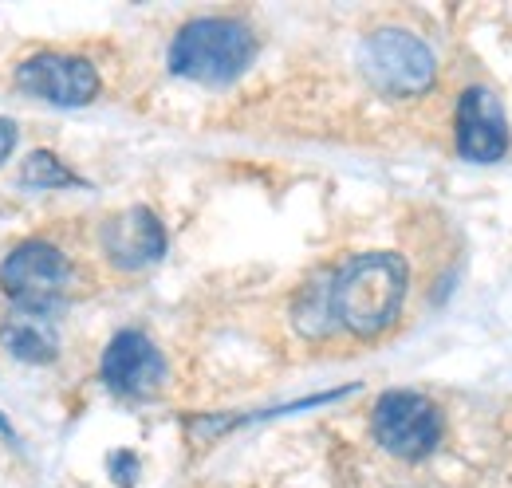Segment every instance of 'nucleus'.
Here are the masks:
<instances>
[{
	"mask_svg": "<svg viewBox=\"0 0 512 488\" xmlns=\"http://www.w3.org/2000/svg\"><path fill=\"white\" fill-rule=\"evenodd\" d=\"M406 296V264L394 252L355 256L335 272V315L355 335H379L394 323Z\"/></svg>",
	"mask_w": 512,
	"mask_h": 488,
	"instance_id": "nucleus-1",
	"label": "nucleus"
},
{
	"mask_svg": "<svg viewBox=\"0 0 512 488\" xmlns=\"http://www.w3.org/2000/svg\"><path fill=\"white\" fill-rule=\"evenodd\" d=\"M256 56L253 32L237 20H193L170 44V71L197 83H229Z\"/></svg>",
	"mask_w": 512,
	"mask_h": 488,
	"instance_id": "nucleus-2",
	"label": "nucleus"
},
{
	"mask_svg": "<svg viewBox=\"0 0 512 488\" xmlns=\"http://www.w3.org/2000/svg\"><path fill=\"white\" fill-rule=\"evenodd\" d=\"M67 284H71V264H67L64 252L48 241L20 244L0 264V288L16 304V311L52 315L64 304Z\"/></svg>",
	"mask_w": 512,
	"mask_h": 488,
	"instance_id": "nucleus-3",
	"label": "nucleus"
},
{
	"mask_svg": "<svg viewBox=\"0 0 512 488\" xmlns=\"http://www.w3.org/2000/svg\"><path fill=\"white\" fill-rule=\"evenodd\" d=\"M363 71L375 91H383L390 99H410L434 83L438 63L418 36L402 28H383L363 44Z\"/></svg>",
	"mask_w": 512,
	"mask_h": 488,
	"instance_id": "nucleus-4",
	"label": "nucleus"
},
{
	"mask_svg": "<svg viewBox=\"0 0 512 488\" xmlns=\"http://www.w3.org/2000/svg\"><path fill=\"white\" fill-rule=\"evenodd\" d=\"M371 426H375V441L386 453L402 461H422L426 453H434L442 437V414L430 398L414 390H386L375 406Z\"/></svg>",
	"mask_w": 512,
	"mask_h": 488,
	"instance_id": "nucleus-5",
	"label": "nucleus"
},
{
	"mask_svg": "<svg viewBox=\"0 0 512 488\" xmlns=\"http://www.w3.org/2000/svg\"><path fill=\"white\" fill-rule=\"evenodd\" d=\"M16 83H20V91H28L44 103H56V107H87L99 95L95 67L79 56H56V52H44V56L20 63Z\"/></svg>",
	"mask_w": 512,
	"mask_h": 488,
	"instance_id": "nucleus-6",
	"label": "nucleus"
},
{
	"mask_svg": "<svg viewBox=\"0 0 512 488\" xmlns=\"http://www.w3.org/2000/svg\"><path fill=\"white\" fill-rule=\"evenodd\" d=\"M103 382L123 398H150L166 382V359L142 331H119L103 355Z\"/></svg>",
	"mask_w": 512,
	"mask_h": 488,
	"instance_id": "nucleus-7",
	"label": "nucleus"
},
{
	"mask_svg": "<svg viewBox=\"0 0 512 488\" xmlns=\"http://www.w3.org/2000/svg\"><path fill=\"white\" fill-rule=\"evenodd\" d=\"M457 150L469 162H497L509 150L505 107L493 91L469 87L457 103Z\"/></svg>",
	"mask_w": 512,
	"mask_h": 488,
	"instance_id": "nucleus-8",
	"label": "nucleus"
},
{
	"mask_svg": "<svg viewBox=\"0 0 512 488\" xmlns=\"http://www.w3.org/2000/svg\"><path fill=\"white\" fill-rule=\"evenodd\" d=\"M103 252H107L111 264H119L127 272L150 268L166 252V229H162V221L150 209L134 205V209L111 217L103 225Z\"/></svg>",
	"mask_w": 512,
	"mask_h": 488,
	"instance_id": "nucleus-9",
	"label": "nucleus"
},
{
	"mask_svg": "<svg viewBox=\"0 0 512 488\" xmlns=\"http://www.w3.org/2000/svg\"><path fill=\"white\" fill-rule=\"evenodd\" d=\"M0 343L20 363H52L60 355V331L52 315L40 311H16L0 323Z\"/></svg>",
	"mask_w": 512,
	"mask_h": 488,
	"instance_id": "nucleus-10",
	"label": "nucleus"
},
{
	"mask_svg": "<svg viewBox=\"0 0 512 488\" xmlns=\"http://www.w3.org/2000/svg\"><path fill=\"white\" fill-rule=\"evenodd\" d=\"M292 315H296L300 335H308V339H323L327 331H335V327H339V315H335V276L312 280V284L296 296Z\"/></svg>",
	"mask_w": 512,
	"mask_h": 488,
	"instance_id": "nucleus-11",
	"label": "nucleus"
},
{
	"mask_svg": "<svg viewBox=\"0 0 512 488\" xmlns=\"http://www.w3.org/2000/svg\"><path fill=\"white\" fill-rule=\"evenodd\" d=\"M20 185H24V189H60V185H79V178L67 170L56 154L36 150V154H28L24 166H20Z\"/></svg>",
	"mask_w": 512,
	"mask_h": 488,
	"instance_id": "nucleus-12",
	"label": "nucleus"
},
{
	"mask_svg": "<svg viewBox=\"0 0 512 488\" xmlns=\"http://www.w3.org/2000/svg\"><path fill=\"white\" fill-rule=\"evenodd\" d=\"M111 469H115V485L130 488L134 485V473H138V457L134 453H111Z\"/></svg>",
	"mask_w": 512,
	"mask_h": 488,
	"instance_id": "nucleus-13",
	"label": "nucleus"
},
{
	"mask_svg": "<svg viewBox=\"0 0 512 488\" xmlns=\"http://www.w3.org/2000/svg\"><path fill=\"white\" fill-rule=\"evenodd\" d=\"M12 146H16V122H12V119H0V166L8 162Z\"/></svg>",
	"mask_w": 512,
	"mask_h": 488,
	"instance_id": "nucleus-14",
	"label": "nucleus"
}]
</instances>
